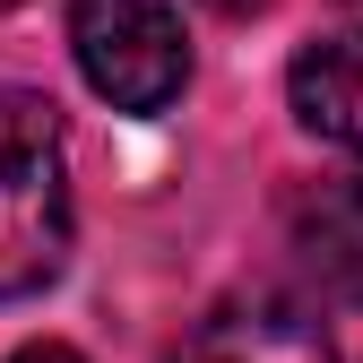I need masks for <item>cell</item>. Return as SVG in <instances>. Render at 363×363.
<instances>
[{
  "mask_svg": "<svg viewBox=\"0 0 363 363\" xmlns=\"http://www.w3.org/2000/svg\"><path fill=\"white\" fill-rule=\"evenodd\" d=\"M69 268V139L52 96L0 86V303Z\"/></svg>",
  "mask_w": 363,
  "mask_h": 363,
  "instance_id": "obj_1",
  "label": "cell"
},
{
  "mask_svg": "<svg viewBox=\"0 0 363 363\" xmlns=\"http://www.w3.org/2000/svg\"><path fill=\"white\" fill-rule=\"evenodd\" d=\"M69 61L113 113H164L191 86V35L173 0H69Z\"/></svg>",
  "mask_w": 363,
  "mask_h": 363,
  "instance_id": "obj_2",
  "label": "cell"
},
{
  "mask_svg": "<svg viewBox=\"0 0 363 363\" xmlns=\"http://www.w3.org/2000/svg\"><path fill=\"white\" fill-rule=\"evenodd\" d=\"M286 268L303 303H363V173L303 182L286 199Z\"/></svg>",
  "mask_w": 363,
  "mask_h": 363,
  "instance_id": "obj_3",
  "label": "cell"
},
{
  "mask_svg": "<svg viewBox=\"0 0 363 363\" xmlns=\"http://www.w3.org/2000/svg\"><path fill=\"white\" fill-rule=\"evenodd\" d=\"M173 363H337L329 329H320V303L303 294H242L208 311V320L173 346Z\"/></svg>",
  "mask_w": 363,
  "mask_h": 363,
  "instance_id": "obj_4",
  "label": "cell"
},
{
  "mask_svg": "<svg viewBox=\"0 0 363 363\" xmlns=\"http://www.w3.org/2000/svg\"><path fill=\"white\" fill-rule=\"evenodd\" d=\"M286 104H294V121H303L320 147L363 156V26L303 43L294 69H286Z\"/></svg>",
  "mask_w": 363,
  "mask_h": 363,
  "instance_id": "obj_5",
  "label": "cell"
},
{
  "mask_svg": "<svg viewBox=\"0 0 363 363\" xmlns=\"http://www.w3.org/2000/svg\"><path fill=\"white\" fill-rule=\"evenodd\" d=\"M9 363H86V354H78V346H61V337H35V346H18Z\"/></svg>",
  "mask_w": 363,
  "mask_h": 363,
  "instance_id": "obj_6",
  "label": "cell"
},
{
  "mask_svg": "<svg viewBox=\"0 0 363 363\" xmlns=\"http://www.w3.org/2000/svg\"><path fill=\"white\" fill-rule=\"evenodd\" d=\"M199 9H216V18H251V9H268V0H199Z\"/></svg>",
  "mask_w": 363,
  "mask_h": 363,
  "instance_id": "obj_7",
  "label": "cell"
},
{
  "mask_svg": "<svg viewBox=\"0 0 363 363\" xmlns=\"http://www.w3.org/2000/svg\"><path fill=\"white\" fill-rule=\"evenodd\" d=\"M0 9H18V0H0Z\"/></svg>",
  "mask_w": 363,
  "mask_h": 363,
  "instance_id": "obj_8",
  "label": "cell"
},
{
  "mask_svg": "<svg viewBox=\"0 0 363 363\" xmlns=\"http://www.w3.org/2000/svg\"><path fill=\"white\" fill-rule=\"evenodd\" d=\"M346 9H363V0H346Z\"/></svg>",
  "mask_w": 363,
  "mask_h": 363,
  "instance_id": "obj_9",
  "label": "cell"
}]
</instances>
